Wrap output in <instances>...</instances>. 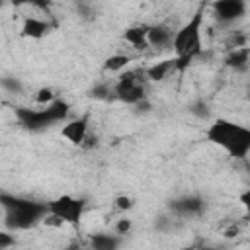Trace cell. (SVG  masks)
<instances>
[{"instance_id":"obj_27","label":"cell","mask_w":250,"mask_h":250,"mask_svg":"<svg viewBox=\"0 0 250 250\" xmlns=\"http://www.w3.org/2000/svg\"><path fill=\"white\" fill-rule=\"evenodd\" d=\"M16 4H31V6H39V8H43V6H47V0H14Z\"/></svg>"},{"instance_id":"obj_12","label":"cell","mask_w":250,"mask_h":250,"mask_svg":"<svg viewBox=\"0 0 250 250\" xmlns=\"http://www.w3.org/2000/svg\"><path fill=\"white\" fill-rule=\"evenodd\" d=\"M51 31V25L45 20L39 18H25L23 25H21V35L29 37V39H41Z\"/></svg>"},{"instance_id":"obj_11","label":"cell","mask_w":250,"mask_h":250,"mask_svg":"<svg viewBox=\"0 0 250 250\" xmlns=\"http://www.w3.org/2000/svg\"><path fill=\"white\" fill-rule=\"evenodd\" d=\"M172 72H176V61L174 59H164V61L154 62V64H150V66L145 68V76L150 82H162Z\"/></svg>"},{"instance_id":"obj_19","label":"cell","mask_w":250,"mask_h":250,"mask_svg":"<svg viewBox=\"0 0 250 250\" xmlns=\"http://www.w3.org/2000/svg\"><path fill=\"white\" fill-rule=\"evenodd\" d=\"M111 96H113V86H109L105 82H100L90 90V98H94V100H109Z\"/></svg>"},{"instance_id":"obj_5","label":"cell","mask_w":250,"mask_h":250,"mask_svg":"<svg viewBox=\"0 0 250 250\" xmlns=\"http://www.w3.org/2000/svg\"><path fill=\"white\" fill-rule=\"evenodd\" d=\"M47 209L53 217H57L62 225H78L84 209H86V199L74 197V195H59L51 201H47Z\"/></svg>"},{"instance_id":"obj_24","label":"cell","mask_w":250,"mask_h":250,"mask_svg":"<svg viewBox=\"0 0 250 250\" xmlns=\"http://www.w3.org/2000/svg\"><path fill=\"white\" fill-rule=\"evenodd\" d=\"M133 205H135V201L129 195H117L115 197V207L119 211H129V209H133Z\"/></svg>"},{"instance_id":"obj_17","label":"cell","mask_w":250,"mask_h":250,"mask_svg":"<svg viewBox=\"0 0 250 250\" xmlns=\"http://www.w3.org/2000/svg\"><path fill=\"white\" fill-rule=\"evenodd\" d=\"M188 111H189L191 115L199 117V119H209V115H211V109H209L207 102H203V100H195V102H191L189 107H188Z\"/></svg>"},{"instance_id":"obj_14","label":"cell","mask_w":250,"mask_h":250,"mask_svg":"<svg viewBox=\"0 0 250 250\" xmlns=\"http://www.w3.org/2000/svg\"><path fill=\"white\" fill-rule=\"evenodd\" d=\"M146 31H148V25L146 23H139V25H131L123 31V39L135 47V49H145L148 47L146 45Z\"/></svg>"},{"instance_id":"obj_18","label":"cell","mask_w":250,"mask_h":250,"mask_svg":"<svg viewBox=\"0 0 250 250\" xmlns=\"http://www.w3.org/2000/svg\"><path fill=\"white\" fill-rule=\"evenodd\" d=\"M0 86L10 94H21L23 92V82L20 78H16V76H4L0 80Z\"/></svg>"},{"instance_id":"obj_15","label":"cell","mask_w":250,"mask_h":250,"mask_svg":"<svg viewBox=\"0 0 250 250\" xmlns=\"http://www.w3.org/2000/svg\"><path fill=\"white\" fill-rule=\"evenodd\" d=\"M121 244L119 234H109V232H96L90 236V246L94 250H115Z\"/></svg>"},{"instance_id":"obj_10","label":"cell","mask_w":250,"mask_h":250,"mask_svg":"<svg viewBox=\"0 0 250 250\" xmlns=\"http://www.w3.org/2000/svg\"><path fill=\"white\" fill-rule=\"evenodd\" d=\"M172 35H174V31H172L168 25H164V23L148 25V31H146V45H148V47H154V49L170 47Z\"/></svg>"},{"instance_id":"obj_22","label":"cell","mask_w":250,"mask_h":250,"mask_svg":"<svg viewBox=\"0 0 250 250\" xmlns=\"http://www.w3.org/2000/svg\"><path fill=\"white\" fill-rule=\"evenodd\" d=\"M154 229L158 230V232H170L172 229H174V215L172 217H158L156 221H154Z\"/></svg>"},{"instance_id":"obj_13","label":"cell","mask_w":250,"mask_h":250,"mask_svg":"<svg viewBox=\"0 0 250 250\" xmlns=\"http://www.w3.org/2000/svg\"><path fill=\"white\" fill-rule=\"evenodd\" d=\"M225 62L234 72H244L248 68V62H250V51H248V47H236V49H232L227 55Z\"/></svg>"},{"instance_id":"obj_16","label":"cell","mask_w":250,"mask_h":250,"mask_svg":"<svg viewBox=\"0 0 250 250\" xmlns=\"http://www.w3.org/2000/svg\"><path fill=\"white\" fill-rule=\"evenodd\" d=\"M129 62H131V57H129V55L115 53V55H109V57L104 61V68H105L107 72L119 74V72H123V70L129 66Z\"/></svg>"},{"instance_id":"obj_7","label":"cell","mask_w":250,"mask_h":250,"mask_svg":"<svg viewBox=\"0 0 250 250\" xmlns=\"http://www.w3.org/2000/svg\"><path fill=\"white\" fill-rule=\"evenodd\" d=\"M168 209L174 217L180 219H191V217H201L205 213V199L197 193H188L172 199L168 203Z\"/></svg>"},{"instance_id":"obj_29","label":"cell","mask_w":250,"mask_h":250,"mask_svg":"<svg viewBox=\"0 0 250 250\" xmlns=\"http://www.w3.org/2000/svg\"><path fill=\"white\" fill-rule=\"evenodd\" d=\"M0 219H2V205H0Z\"/></svg>"},{"instance_id":"obj_9","label":"cell","mask_w":250,"mask_h":250,"mask_svg":"<svg viewBox=\"0 0 250 250\" xmlns=\"http://www.w3.org/2000/svg\"><path fill=\"white\" fill-rule=\"evenodd\" d=\"M88 115H82V117H74L70 121H64L62 127H61V137H64L68 143L72 145H78L82 146L86 137H88Z\"/></svg>"},{"instance_id":"obj_25","label":"cell","mask_w":250,"mask_h":250,"mask_svg":"<svg viewBox=\"0 0 250 250\" xmlns=\"http://www.w3.org/2000/svg\"><path fill=\"white\" fill-rule=\"evenodd\" d=\"M131 227H133V223H131V219H117V223H115V234H119V236H123V234H127L129 230H131Z\"/></svg>"},{"instance_id":"obj_2","label":"cell","mask_w":250,"mask_h":250,"mask_svg":"<svg viewBox=\"0 0 250 250\" xmlns=\"http://www.w3.org/2000/svg\"><path fill=\"white\" fill-rule=\"evenodd\" d=\"M205 135L213 145L221 146L232 158L244 160L250 152V129L230 119H223V117L215 119L207 127Z\"/></svg>"},{"instance_id":"obj_20","label":"cell","mask_w":250,"mask_h":250,"mask_svg":"<svg viewBox=\"0 0 250 250\" xmlns=\"http://www.w3.org/2000/svg\"><path fill=\"white\" fill-rule=\"evenodd\" d=\"M53 100H57V94H55L53 88H49V86L39 88L37 94H35V102H37L39 105H47V104H51Z\"/></svg>"},{"instance_id":"obj_6","label":"cell","mask_w":250,"mask_h":250,"mask_svg":"<svg viewBox=\"0 0 250 250\" xmlns=\"http://www.w3.org/2000/svg\"><path fill=\"white\" fill-rule=\"evenodd\" d=\"M113 96L117 100H121L123 104H127V105H135L137 102L146 98L145 82L139 78V72L137 70H123V72H119V78L113 84Z\"/></svg>"},{"instance_id":"obj_26","label":"cell","mask_w":250,"mask_h":250,"mask_svg":"<svg viewBox=\"0 0 250 250\" xmlns=\"http://www.w3.org/2000/svg\"><path fill=\"white\" fill-rule=\"evenodd\" d=\"M133 107H135V111H137V113H148V111H150V102H148L146 98H143V100H141V102H137Z\"/></svg>"},{"instance_id":"obj_28","label":"cell","mask_w":250,"mask_h":250,"mask_svg":"<svg viewBox=\"0 0 250 250\" xmlns=\"http://www.w3.org/2000/svg\"><path fill=\"white\" fill-rule=\"evenodd\" d=\"M236 234H238V229H236V227H230V229L225 230V236H227V238H232V236H236Z\"/></svg>"},{"instance_id":"obj_21","label":"cell","mask_w":250,"mask_h":250,"mask_svg":"<svg viewBox=\"0 0 250 250\" xmlns=\"http://www.w3.org/2000/svg\"><path fill=\"white\" fill-rule=\"evenodd\" d=\"M76 12L84 20H92L94 18V6L88 0H76Z\"/></svg>"},{"instance_id":"obj_1","label":"cell","mask_w":250,"mask_h":250,"mask_svg":"<svg viewBox=\"0 0 250 250\" xmlns=\"http://www.w3.org/2000/svg\"><path fill=\"white\" fill-rule=\"evenodd\" d=\"M0 205H2V221L6 229L12 232L29 230L31 227L43 223L45 215L49 213L47 203L12 193H0Z\"/></svg>"},{"instance_id":"obj_4","label":"cell","mask_w":250,"mask_h":250,"mask_svg":"<svg viewBox=\"0 0 250 250\" xmlns=\"http://www.w3.org/2000/svg\"><path fill=\"white\" fill-rule=\"evenodd\" d=\"M203 16H205V8L199 6V8L193 12V16H191L178 31H174L170 47L174 49V55H176V57L193 61L195 57L201 55V51H203V47H201Z\"/></svg>"},{"instance_id":"obj_3","label":"cell","mask_w":250,"mask_h":250,"mask_svg":"<svg viewBox=\"0 0 250 250\" xmlns=\"http://www.w3.org/2000/svg\"><path fill=\"white\" fill-rule=\"evenodd\" d=\"M70 105L64 100H53L47 105H41L39 109L35 107H16V117L18 121L29 129V131H45L57 123H62L68 117Z\"/></svg>"},{"instance_id":"obj_23","label":"cell","mask_w":250,"mask_h":250,"mask_svg":"<svg viewBox=\"0 0 250 250\" xmlns=\"http://www.w3.org/2000/svg\"><path fill=\"white\" fill-rule=\"evenodd\" d=\"M16 246V236L12 234V230H0V250L12 248Z\"/></svg>"},{"instance_id":"obj_8","label":"cell","mask_w":250,"mask_h":250,"mask_svg":"<svg viewBox=\"0 0 250 250\" xmlns=\"http://www.w3.org/2000/svg\"><path fill=\"white\" fill-rule=\"evenodd\" d=\"M246 12H248V0H215L213 2V16L223 25H230L242 20Z\"/></svg>"}]
</instances>
